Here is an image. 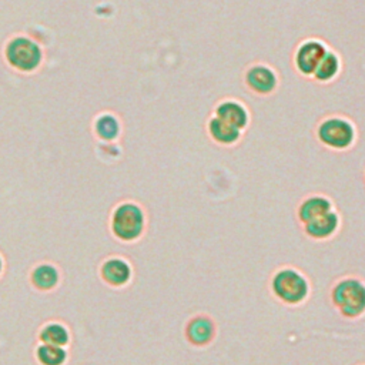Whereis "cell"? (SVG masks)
<instances>
[{
	"instance_id": "obj_8",
	"label": "cell",
	"mask_w": 365,
	"mask_h": 365,
	"mask_svg": "<svg viewBox=\"0 0 365 365\" xmlns=\"http://www.w3.org/2000/svg\"><path fill=\"white\" fill-rule=\"evenodd\" d=\"M338 225V217L334 212H327L308 222H305V232L312 238H327L329 237Z\"/></svg>"
},
{
	"instance_id": "obj_19",
	"label": "cell",
	"mask_w": 365,
	"mask_h": 365,
	"mask_svg": "<svg viewBox=\"0 0 365 365\" xmlns=\"http://www.w3.org/2000/svg\"><path fill=\"white\" fill-rule=\"evenodd\" d=\"M0 269H1V259H0Z\"/></svg>"
},
{
	"instance_id": "obj_6",
	"label": "cell",
	"mask_w": 365,
	"mask_h": 365,
	"mask_svg": "<svg viewBox=\"0 0 365 365\" xmlns=\"http://www.w3.org/2000/svg\"><path fill=\"white\" fill-rule=\"evenodd\" d=\"M185 335L194 345H207L215 335L214 321L207 315H197L188 321Z\"/></svg>"
},
{
	"instance_id": "obj_14",
	"label": "cell",
	"mask_w": 365,
	"mask_h": 365,
	"mask_svg": "<svg viewBox=\"0 0 365 365\" xmlns=\"http://www.w3.org/2000/svg\"><path fill=\"white\" fill-rule=\"evenodd\" d=\"M57 279H58V275L56 268L47 264L37 267L33 272V282L37 288H41V289H48L54 287Z\"/></svg>"
},
{
	"instance_id": "obj_11",
	"label": "cell",
	"mask_w": 365,
	"mask_h": 365,
	"mask_svg": "<svg viewBox=\"0 0 365 365\" xmlns=\"http://www.w3.org/2000/svg\"><path fill=\"white\" fill-rule=\"evenodd\" d=\"M101 272H103V278L111 285L125 284L130 278V274H131L128 264L125 261L117 259V258L107 261L103 265Z\"/></svg>"
},
{
	"instance_id": "obj_15",
	"label": "cell",
	"mask_w": 365,
	"mask_h": 365,
	"mask_svg": "<svg viewBox=\"0 0 365 365\" xmlns=\"http://www.w3.org/2000/svg\"><path fill=\"white\" fill-rule=\"evenodd\" d=\"M37 356L44 365H60L66 359V352L58 345L46 344L38 348Z\"/></svg>"
},
{
	"instance_id": "obj_5",
	"label": "cell",
	"mask_w": 365,
	"mask_h": 365,
	"mask_svg": "<svg viewBox=\"0 0 365 365\" xmlns=\"http://www.w3.org/2000/svg\"><path fill=\"white\" fill-rule=\"evenodd\" d=\"M322 143L334 148H345L351 144L354 130L349 123L339 118H329L324 121L318 130Z\"/></svg>"
},
{
	"instance_id": "obj_1",
	"label": "cell",
	"mask_w": 365,
	"mask_h": 365,
	"mask_svg": "<svg viewBox=\"0 0 365 365\" xmlns=\"http://www.w3.org/2000/svg\"><path fill=\"white\" fill-rule=\"evenodd\" d=\"M332 302L344 317H359L365 311V284L356 278L341 279L332 289Z\"/></svg>"
},
{
	"instance_id": "obj_18",
	"label": "cell",
	"mask_w": 365,
	"mask_h": 365,
	"mask_svg": "<svg viewBox=\"0 0 365 365\" xmlns=\"http://www.w3.org/2000/svg\"><path fill=\"white\" fill-rule=\"evenodd\" d=\"M117 121L110 115L101 117L97 123V131L103 138H113L117 134Z\"/></svg>"
},
{
	"instance_id": "obj_7",
	"label": "cell",
	"mask_w": 365,
	"mask_h": 365,
	"mask_svg": "<svg viewBox=\"0 0 365 365\" xmlns=\"http://www.w3.org/2000/svg\"><path fill=\"white\" fill-rule=\"evenodd\" d=\"M325 54V48L321 43L308 41L302 44L297 53V66L305 74L314 73Z\"/></svg>"
},
{
	"instance_id": "obj_9",
	"label": "cell",
	"mask_w": 365,
	"mask_h": 365,
	"mask_svg": "<svg viewBox=\"0 0 365 365\" xmlns=\"http://www.w3.org/2000/svg\"><path fill=\"white\" fill-rule=\"evenodd\" d=\"M217 117L238 130L242 128L247 123V111L242 106L234 101H225L220 104L217 108Z\"/></svg>"
},
{
	"instance_id": "obj_16",
	"label": "cell",
	"mask_w": 365,
	"mask_h": 365,
	"mask_svg": "<svg viewBox=\"0 0 365 365\" xmlns=\"http://www.w3.org/2000/svg\"><path fill=\"white\" fill-rule=\"evenodd\" d=\"M41 339L46 342V344H51V345H64L68 339V335H67V331L58 325V324H50L47 325L43 331H41Z\"/></svg>"
},
{
	"instance_id": "obj_4",
	"label": "cell",
	"mask_w": 365,
	"mask_h": 365,
	"mask_svg": "<svg viewBox=\"0 0 365 365\" xmlns=\"http://www.w3.org/2000/svg\"><path fill=\"white\" fill-rule=\"evenodd\" d=\"M38 47L27 38H16L7 47L9 61L20 70H31L40 61Z\"/></svg>"
},
{
	"instance_id": "obj_3",
	"label": "cell",
	"mask_w": 365,
	"mask_h": 365,
	"mask_svg": "<svg viewBox=\"0 0 365 365\" xmlns=\"http://www.w3.org/2000/svg\"><path fill=\"white\" fill-rule=\"evenodd\" d=\"M144 215L140 207L135 204L120 205L113 217V231L114 234L125 241L135 240L143 232Z\"/></svg>"
},
{
	"instance_id": "obj_2",
	"label": "cell",
	"mask_w": 365,
	"mask_h": 365,
	"mask_svg": "<svg viewBox=\"0 0 365 365\" xmlns=\"http://www.w3.org/2000/svg\"><path fill=\"white\" fill-rule=\"evenodd\" d=\"M272 291L284 302L298 304L308 294V282L298 271L285 268L274 275Z\"/></svg>"
},
{
	"instance_id": "obj_10",
	"label": "cell",
	"mask_w": 365,
	"mask_h": 365,
	"mask_svg": "<svg viewBox=\"0 0 365 365\" xmlns=\"http://www.w3.org/2000/svg\"><path fill=\"white\" fill-rule=\"evenodd\" d=\"M247 83L255 91L268 93L275 86V76L269 68L258 66L247 73Z\"/></svg>"
},
{
	"instance_id": "obj_17",
	"label": "cell",
	"mask_w": 365,
	"mask_h": 365,
	"mask_svg": "<svg viewBox=\"0 0 365 365\" xmlns=\"http://www.w3.org/2000/svg\"><path fill=\"white\" fill-rule=\"evenodd\" d=\"M338 68V60L334 54H325L318 67L315 68V76L319 80H328L331 78Z\"/></svg>"
},
{
	"instance_id": "obj_12",
	"label": "cell",
	"mask_w": 365,
	"mask_h": 365,
	"mask_svg": "<svg viewBox=\"0 0 365 365\" xmlns=\"http://www.w3.org/2000/svg\"><path fill=\"white\" fill-rule=\"evenodd\" d=\"M331 202L324 197H311L302 202L299 207V220L304 222H308L319 215H324L329 212Z\"/></svg>"
},
{
	"instance_id": "obj_13",
	"label": "cell",
	"mask_w": 365,
	"mask_h": 365,
	"mask_svg": "<svg viewBox=\"0 0 365 365\" xmlns=\"http://www.w3.org/2000/svg\"><path fill=\"white\" fill-rule=\"evenodd\" d=\"M210 133H211L214 140H217L218 143H222V144L234 143L238 138V135H240V130L238 128L224 123L218 117H215V118H212L210 121Z\"/></svg>"
}]
</instances>
